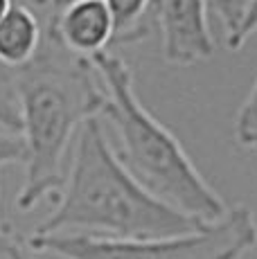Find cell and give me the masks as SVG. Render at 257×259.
Returning a JSON list of instances; mask_svg holds the SVG:
<instances>
[{
	"mask_svg": "<svg viewBox=\"0 0 257 259\" xmlns=\"http://www.w3.org/2000/svg\"><path fill=\"white\" fill-rule=\"evenodd\" d=\"M25 162V142L18 133L0 131V167L23 165Z\"/></svg>",
	"mask_w": 257,
	"mask_h": 259,
	"instance_id": "12",
	"label": "cell"
},
{
	"mask_svg": "<svg viewBox=\"0 0 257 259\" xmlns=\"http://www.w3.org/2000/svg\"><path fill=\"white\" fill-rule=\"evenodd\" d=\"M205 0H154L160 52L169 66H196L215 54Z\"/></svg>",
	"mask_w": 257,
	"mask_h": 259,
	"instance_id": "5",
	"label": "cell"
},
{
	"mask_svg": "<svg viewBox=\"0 0 257 259\" xmlns=\"http://www.w3.org/2000/svg\"><path fill=\"white\" fill-rule=\"evenodd\" d=\"M255 0H205L207 12L215 14L219 25L224 27L226 46L232 52L241 48V29L250 14Z\"/></svg>",
	"mask_w": 257,
	"mask_h": 259,
	"instance_id": "9",
	"label": "cell"
},
{
	"mask_svg": "<svg viewBox=\"0 0 257 259\" xmlns=\"http://www.w3.org/2000/svg\"><path fill=\"white\" fill-rule=\"evenodd\" d=\"M12 5H14V0H0V21H3L5 14L12 9Z\"/></svg>",
	"mask_w": 257,
	"mask_h": 259,
	"instance_id": "16",
	"label": "cell"
},
{
	"mask_svg": "<svg viewBox=\"0 0 257 259\" xmlns=\"http://www.w3.org/2000/svg\"><path fill=\"white\" fill-rule=\"evenodd\" d=\"M66 3H72V0H52L50 5H52L54 9H57V7H61V5H66Z\"/></svg>",
	"mask_w": 257,
	"mask_h": 259,
	"instance_id": "18",
	"label": "cell"
},
{
	"mask_svg": "<svg viewBox=\"0 0 257 259\" xmlns=\"http://www.w3.org/2000/svg\"><path fill=\"white\" fill-rule=\"evenodd\" d=\"M34 5H36V7H48V5L52 3V0H32Z\"/></svg>",
	"mask_w": 257,
	"mask_h": 259,
	"instance_id": "17",
	"label": "cell"
},
{
	"mask_svg": "<svg viewBox=\"0 0 257 259\" xmlns=\"http://www.w3.org/2000/svg\"><path fill=\"white\" fill-rule=\"evenodd\" d=\"M255 34H257V0L253 3V7H250V14L244 23V29H241V46H244L250 36H255Z\"/></svg>",
	"mask_w": 257,
	"mask_h": 259,
	"instance_id": "14",
	"label": "cell"
},
{
	"mask_svg": "<svg viewBox=\"0 0 257 259\" xmlns=\"http://www.w3.org/2000/svg\"><path fill=\"white\" fill-rule=\"evenodd\" d=\"M48 36L77 59L91 61L115 41L113 18L104 0H72L54 9Z\"/></svg>",
	"mask_w": 257,
	"mask_h": 259,
	"instance_id": "6",
	"label": "cell"
},
{
	"mask_svg": "<svg viewBox=\"0 0 257 259\" xmlns=\"http://www.w3.org/2000/svg\"><path fill=\"white\" fill-rule=\"evenodd\" d=\"M25 142V183L16 196L18 210L29 212L63 187V158L79 128L100 117L104 86L95 68L59 48L48 34L27 66L12 70Z\"/></svg>",
	"mask_w": 257,
	"mask_h": 259,
	"instance_id": "2",
	"label": "cell"
},
{
	"mask_svg": "<svg viewBox=\"0 0 257 259\" xmlns=\"http://www.w3.org/2000/svg\"><path fill=\"white\" fill-rule=\"evenodd\" d=\"M235 140L244 149H257V77L235 115Z\"/></svg>",
	"mask_w": 257,
	"mask_h": 259,
	"instance_id": "10",
	"label": "cell"
},
{
	"mask_svg": "<svg viewBox=\"0 0 257 259\" xmlns=\"http://www.w3.org/2000/svg\"><path fill=\"white\" fill-rule=\"evenodd\" d=\"M43 43V27L25 5H12L0 21V63L12 70L27 66Z\"/></svg>",
	"mask_w": 257,
	"mask_h": 259,
	"instance_id": "7",
	"label": "cell"
},
{
	"mask_svg": "<svg viewBox=\"0 0 257 259\" xmlns=\"http://www.w3.org/2000/svg\"><path fill=\"white\" fill-rule=\"evenodd\" d=\"M104 3L111 12L115 27L113 46H124L147 36L149 32L147 16L154 14V0H104Z\"/></svg>",
	"mask_w": 257,
	"mask_h": 259,
	"instance_id": "8",
	"label": "cell"
},
{
	"mask_svg": "<svg viewBox=\"0 0 257 259\" xmlns=\"http://www.w3.org/2000/svg\"><path fill=\"white\" fill-rule=\"evenodd\" d=\"M7 259H34V257H32V250H29L25 243L21 241L12 252H9V257H7Z\"/></svg>",
	"mask_w": 257,
	"mask_h": 259,
	"instance_id": "15",
	"label": "cell"
},
{
	"mask_svg": "<svg viewBox=\"0 0 257 259\" xmlns=\"http://www.w3.org/2000/svg\"><path fill=\"white\" fill-rule=\"evenodd\" d=\"M0 128L21 136V113L9 79L0 77Z\"/></svg>",
	"mask_w": 257,
	"mask_h": 259,
	"instance_id": "11",
	"label": "cell"
},
{
	"mask_svg": "<svg viewBox=\"0 0 257 259\" xmlns=\"http://www.w3.org/2000/svg\"><path fill=\"white\" fill-rule=\"evenodd\" d=\"M257 243L248 207L235 205L215 223L162 239H102L86 235H32L25 246L61 259H241Z\"/></svg>",
	"mask_w": 257,
	"mask_h": 259,
	"instance_id": "4",
	"label": "cell"
},
{
	"mask_svg": "<svg viewBox=\"0 0 257 259\" xmlns=\"http://www.w3.org/2000/svg\"><path fill=\"white\" fill-rule=\"evenodd\" d=\"M70 171L54 210L34 235H86L102 239H162L207 226L154 198L122 167L100 117L79 128Z\"/></svg>",
	"mask_w": 257,
	"mask_h": 259,
	"instance_id": "1",
	"label": "cell"
},
{
	"mask_svg": "<svg viewBox=\"0 0 257 259\" xmlns=\"http://www.w3.org/2000/svg\"><path fill=\"white\" fill-rule=\"evenodd\" d=\"M91 63L104 86L100 117L115 131L117 144L111 147L122 167L172 210L201 223L219 221L228 205L201 176L179 138L145 108L124 59L106 50Z\"/></svg>",
	"mask_w": 257,
	"mask_h": 259,
	"instance_id": "3",
	"label": "cell"
},
{
	"mask_svg": "<svg viewBox=\"0 0 257 259\" xmlns=\"http://www.w3.org/2000/svg\"><path fill=\"white\" fill-rule=\"evenodd\" d=\"M18 239H16V235L12 232V228L5 223V219H3V212H0V257H5L7 259L9 257V252L14 250V248L18 246Z\"/></svg>",
	"mask_w": 257,
	"mask_h": 259,
	"instance_id": "13",
	"label": "cell"
}]
</instances>
